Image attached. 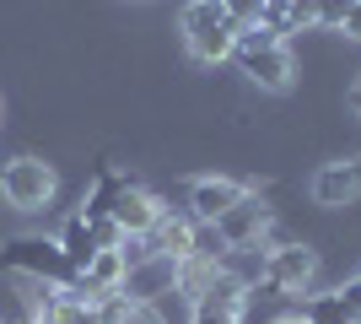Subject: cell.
Segmentation results:
<instances>
[{
	"label": "cell",
	"instance_id": "obj_5",
	"mask_svg": "<svg viewBox=\"0 0 361 324\" xmlns=\"http://www.w3.org/2000/svg\"><path fill=\"white\" fill-rule=\"evenodd\" d=\"M313 276H318V254L307 244H286V248H275L270 260H264V281H270L275 292H286V297H302L313 287Z\"/></svg>",
	"mask_w": 361,
	"mask_h": 324
},
{
	"label": "cell",
	"instance_id": "obj_9",
	"mask_svg": "<svg viewBox=\"0 0 361 324\" xmlns=\"http://www.w3.org/2000/svg\"><path fill=\"white\" fill-rule=\"evenodd\" d=\"M195 227H200L195 216H167V211H162V222H157L146 238H151V248H157L162 260L183 265V260H195V254H205V248H200V238H195Z\"/></svg>",
	"mask_w": 361,
	"mask_h": 324
},
{
	"label": "cell",
	"instance_id": "obj_17",
	"mask_svg": "<svg viewBox=\"0 0 361 324\" xmlns=\"http://www.w3.org/2000/svg\"><path fill=\"white\" fill-rule=\"evenodd\" d=\"M340 32H350V38H361V0H356V11L345 16V28H340Z\"/></svg>",
	"mask_w": 361,
	"mask_h": 324
},
{
	"label": "cell",
	"instance_id": "obj_16",
	"mask_svg": "<svg viewBox=\"0 0 361 324\" xmlns=\"http://www.w3.org/2000/svg\"><path fill=\"white\" fill-rule=\"evenodd\" d=\"M340 297H345V308L361 319V281H345V287H340Z\"/></svg>",
	"mask_w": 361,
	"mask_h": 324
},
{
	"label": "cell",
	"instance_id": "obj_11",
	"mask_svg": "<svg viewBox=\"0 0 361 324\" xmlns=\"http://www.w3.org/2000/svg\"><path fill=\"white\" fill-rule=\"evenodd\" d=\"M361 195V168L350 162H329V168L313 173V200L318 205H350Z\"/></svg>",
	"mask_w": 361,
	"mask_h": 324
},
{
	"label": "cell",
	"instance_id": "obj_18",
	"mask_svg": "<svg viewBox=\"0 0 361 324\" xmlns=\"http://www.w3.org/2000/svg\"><path fill=\"white\" fill-rule=\"evenodd\" d=\"M350 108H356V114H361V81H356V87H350Z\"/></svg>",
	"mask_w": 361,
	"mask_h": 324
},
{
	"label": "cell",
	"instance_id": "obj_6",
	"mask_svg": "<svg viewBox=\"0 0 361 324\" xmlns=\"http://www.w3.org/2000/svg\"><path fill=\"white\" fill-rule=\"evenodd\" d=\"M264 232H270V205L259 200V195H243V200L216 222V238H221L226 248H248V244H259Z\"/></svg>",
	"mask_w": 361,
	"mask_h": 324
},
{
	"label": "cell",
	"instance_id": "obj_12",
	"mask_svg": "<svg viewBox=\"0 0 361 324\" xmlns=\"http://www.w3.org/2000/svg\"><path fill=\"white\" fill-rule=\"evenodd\" d=\"M60 248H65V260H71L75 270H87V265H92V254H97V232H92V222L81 211L60 227Z\"/></svg>",
	"mask_w": 361,
	"mask_h": 324
},
{
	"label": "cell",
	"instance_id": "obj_2",
	"mask_svg": "<svg viewBox=\"0 0 361 324\" xmlns=\"http://www.w3.org/2000/svg\"><path fill=\"white\" fill-rule=\"evenodd\" d=\"M183 44L200 65H221L232 60V44H238V28L226 16V0H189L183 6Z\"/></svg>",
	"mask_w": 361,
	"mask_h": 324
},
{
	"label": "cell",
	"instance_id": "obj_3",
	"mask_svg": "<svg viewBox=\"0 0 361 324\" xmlns=\"http://www.w3.org/2000/svg\"><path fill=\"white\" fill-rule=\"evenodd\" d=\"M0 265L16 270V276H32V281H49V287H71L81 270L65 260L60 238H11L0 248Z\"/></svg>",
	"mask_w": 361,
	"mask_h": 324
},
{
	"label": "cell",
	"instance_id": "obj_19",
	"mask_svg": "<svg viewBox=\"0 0 361 324\" xmlns=\"http://www.w3.org/2000/svg\"><path fill=\"white\" fill-rule=\"evenodd\" d=\"M275 324H307V319H275Z\"/></svg>",
	"mask_w": 361,
	"mask_h": 324
},
{
	"label": "cell",
	"instance_id": "obj_14",
	"mask_svg": "<svg viewBox=\"0 0 361 324\" xmlns=\"http://www.w3.org/2000/svg\"><path fill=\"white\" fill-rule=\"evenodd\" d=\"M264 11H270V0H226V16H232V28H259L264 22Z\"/></svg>",
	"mask_w": 361,
	"mask_h": 324
},
{
	"label": "cell",
	"instance_id": "obj_15",
	"mask_svg": "<svg viewBox=\"0 0 361 324\" xmlns=\"http://www.w3.org/2000/svg\"><path fill=\"white\" fill-rule=\"evenodd\" d=\"M350 11H356V0H318V28H345Z\"/></svg>",
	"mask_w": 361,
	"mask_h": 324
},
{
	"label": "cell",
	"instance_id": "obj_8",
	"mask_svg": "<svg viewBox=\"0 0 361 324\" xmlns=\"http://www.w3.org/2000/svg\"><path fill=\"white\" fill-rule=\"evenodd\" d=\"M243 195H248V189L232 184V179H195V189H189V216H195L200 227H216Z\"/></svg>",
	"mask_w": 361,
	"mask_h": 324
},
{
	"label": "cell",
	"instance_id": "obj_10",
	"mask_svg": "<svg viewBox=\"0 0 361 324\" xmlns=\"http://www.w3.org/2000/svg\"><path fill=\"white\" fill-rule=\"evenodd\" d=\"M124 281H130V260H124V248H97L92 265L81 270V287H87L92 303H103V297L124 292Z\"/></svg>",
	"mask_w": 361,
	"mask_h": 324
},
{
	"label": "cell",
	"instance_id": "obj_1",
	"mask_svg": "<svg viewBox=\"0 0 361 324\" xmlns=\"http://www.w3.org/2000/svg\"><path fill=\"white\" fill-rule=\"evenodd\" d=\"M232 60H238V71L254 81V87H264V92H286L291 81H297V60H291L286 38H281L275 28H264V22L238 32Z\"/></svg>",
	"mask_w": 361,
	"mask_h": 324
},
{
	"label": "cell",
	"instance_id": "obj_20",
	"mask_svg": "<svg viewBox=\"0 0 361 324\" xmlns=\"http://www.w3.org/2000/svg\"><path fill=\"white\" fill-rule=\"evenodd\" d=\"M27 324H49V319H38V313H32V319H27Z\"/></svg>",
	"mask_w": 361,
	"mask_h": 324
},
{
	"label": "cell",
	"instance_id": "obj_4",
	"mask_svg": "<svg viewBox=\"0 0 361 324\" xmlns=\"http://www.w3.org/2000/svg\"><path fill=\"white\" fill-rule=\"evenodd\" d=\"M0 195L11 211H44L54 200V168L44 157H11L0 168Z\"/></svg>",
	"mask_w": 361,
	"mask_h": 324
},
{
	"label": "cell",
	"instance_id": "obj_13",
	"mask_svg": "<svg viewBox=\"0 0 361 324\" xmlns=\"http://www.w3.org/2000/svg\"><path fill=\"white\" fill-rule=\"evenodd\" d=\"M302 319H307V324H361L356 313L345 308V297H340V292H318V297H307Z\"/></svg>",
	"mask_w": 361,
	"mask_h": 324
},
{
	"label": "cell",
	"instance_id": "obj_7",
	"mask_svg": "<svg viewBox=\"0 0 361 324\" xmlns=\"http://www.w3.org/2000/svg\"><path fill=\"white\" fill-rule=\"evenodd\" d=\"M108 216H114V227H119L124 238H146V232L162 222V205H157V195H146L140 184H124L119 195H114V205H108Z\"/></svg>",
	"mask_w": 361,
	"mask_h": 324
}]
</instances>
